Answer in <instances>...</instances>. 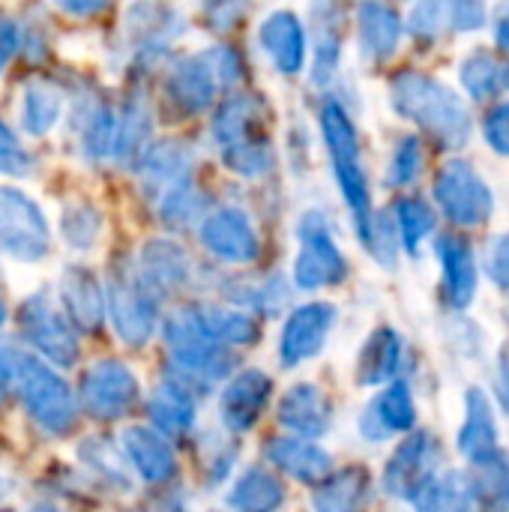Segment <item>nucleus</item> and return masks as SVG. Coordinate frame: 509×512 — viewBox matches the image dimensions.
I'll list each match as a JSON object with an SVG mask.
<instances>
[{"label":"nucleus","mask_w":509,"mask_h":512,"mask_svg":"<svg viewBox=\"0 0 509 512\" xmlns=\"http://www.w3.org/2000/svg\"><path fill=\"white\" fill-rule=\"evenodd\" d=\"M114 126H117V111L111 108V102L99 96L81 99V105L72 111V129H78V150L87 162L111 159Z\"/></svg>","instance_id":"nucleus-26"},{"label":"nucleus","mask_w":509,"mask_h":512,"mask_svg":"<svg viewBox=\"0 0 509 512\" xmlns=\"http://www.w3.org/2000/svg\"><path fill=\"white\" fill-rule=\"evenodd\" d=\"M246 12H249V0H204V21L216 33L234 30L240 18H246Z\"/></svg>","instance_id":"nucleus-44"},{"label":"nucleus","mask_w":509,"mask_h":512,"mask_svg":"<svg viewBox=\"0 0 509 512\" xmlns=\"http://www.w3.org/2000/svg\"><path fill=\"white\" fill-rule=\"evenodd\" d=\"M195 150L183 141H159L150 144L144 150V156L138 159V177H141V189L150 201H156L159 195H165L168 189L195 180Z\"/></svg>","instance_id":"nucleus-17"},{"label":"nucleus","mask_w":509,"mask_h":512,"mask_svg":"<svg viewBox=\"0 0 509 512\" xmlns=\"http://www.w3.org/2000/svg\"><path fill=\"white\" fill-rule=\"evenodd\" d=\"M432 225H435V216L420 198H402L396 204V234L408 252H417L420 240L432 231Z\"/></svg>","instance_id":"nucleus-41"},{"label":"nucleus","mask_w":509,"mask_h":512,"mask_svg":"<svg viewBox=\"0 0 509 512\" xmlns=\"http://www.w3.org/2000/svg\"><path fill=\"white\" fill-rule=\"evenodd\" d=\"M138 273L141 279L159 294H177L183 291L192 276H195V264L189 258V252L177 243V240H168V237H153L141 246L138 252Z\"/></svg>","instance_id":"nucleus-18"},{"label":"nucleus","mask_w":509,"mask_h":512,"mask_svg":"<svg viewBox=\"0 0 509 512\" xmlns=\"http://www.w3.org/2000/svg\"><path fill=\"white\" fill-rule=\"evenodd\" d=\"M258 42H261L264 54L270 57V63L276 66V72L297 75L303 69V63H306V30L294 12H288V9L270 12L258 27Z\"/></svg>","instance_id":"nucleus-20"},{"label":"nucleus","mask_w":509,"mask_h":512,"mask_svg":"<svg viewBox=\"0 0 509 512\" xmlns=\"http://www.w3.org/2000/svg\"><path fill=\"white\" fill-rule=\"evenodd\" d=\"M30 171H33V156L18 141V135L12 132V126H6L0 120V174H6V177H24Z\"/></svg>","instance_id":"nucleus-42"},{"label":"nucleus","mask_w":509,"mask_h":512,"mask_svg":"<svg viewBox=\"0 0 509 512\" xmlns=\"http://www.w3.org/2000/svg\"><path fill=\"white\" fill-rule=\"evenodd\" d=\"M243 84V57L231 45H213L180 57L165 78V102L177 117H198L216 105L222 90Z\"/></svg>","instance_id":"nucleus-4"},{"label":"nucleus","mask_w":509,"mask_h":512,"mask_svg":"<svg viewBox=\"0 0 509 512\" xmlns=\"http://www.w3.org/2000/svg\"><path fill=\"white\" fill-rule=\"evenodd\" d=\"M153 135V117L150 105L141 96H129L123 108L117 111V126H114V144H111V159L117 165L135 168L144 150L150 147Z\"/></svg>","instance_id":"nucleus-29"},{"label":"nucleus","mask_w":509,"mask_h":512,"mask_svg":"<svg viewBox=\"0 0 509 512\" xmlns=\"http://www.w3.org/2000/svg\"><path fill=\"white\" fill-rule=\"evenodd\" d=\"M459 450L471 465H480L498 453V426H495L492 402L480 387L468 393V414L459 432Z\"/></svg>","instance_id":"nucleus-30"},{"label":"nucleus","mask_w":509,"mask_h":512,"mask_svg":"<svg viewBox=\"0 0 509 512\" xmlns=\"http://www.w3.org/2000/svg\"><path fill=\"white\" fill-rule=\"evenodd\" d=\"M210 138L219 150L222 165L243 180L264 177L273 165L267 105L255 93L225 96L213 111Z\"/></svg>","instance_id":"nucleus-2"},{"label":"nucleus","mask_w":509,"mask_h":512,"mask_svg":"<svg viewBox=\"0 0 509 512\" xmlns=\"http://www.w3.org/2000/svg\"><path fill=\"white\" fill-rule=\"evenodd\" d=\"M0 512H12V510H0Z\"/></svg>","instance_id":"nucleus-51"},{"label":"nucleus","mask_w":509,"mask_h":512,"mask_svg":"<svg viewBox=\"0 0 509 512\" xmlns=\"http://www.w3.org/2000/svg\"><path fill=\"white\" fill-rule=\"evenodd\" d=\"M360 51L372 60H384L396 51L402 36V21L396 9L384 0H363L360 12Z\"/></svg>","instance_id":"nucleus-31"},{"label":"nucleus","mask_w":509,"mask_h":512,"mask_svg":"<svg viewBox=\"0 0 509 512\" xmlns=\"http://www.w3.org/2000/svg\"><path fill=\"white\" fill-rule=\"evenodd\" d=\"M222 294L228 297L231 306L246 309V312H261V315H276L285 300H288V285L282 276H258V279H231Z\"/></svg>","instance_id":"nucleus-36"},{"label":"nucleus","mask_w":509,"mask_h":512,"mask_svg":"<svg viewBox=\"0 0 509 512\" xmlns=\"http://www.w3.org/2000/svg\"><path fill=\"white\" fill-rule=\"evenodd\" d=\"M63 114V93L51 81H30L21 93V129L33 138L48 135Z\"/></svg>","instance_id":"nucleus-38"},{"label":"nucleus","mask_w":509,"mask_h":512,"mask_svg":"<svg viewBox=\"0 0 509 512\" xmlns=\"http://www.w3.org/2000/svg\"><path fill=\"white\" fill-rule=\"evenodd\" d=\"M321 132H324V141H327V150L333 159L336 183H339V189H342V195L354 213L357 234H360V240H366L372 219H375L372 201H369V183H366V171L360 162L357 129H354L348 111L336 99L324 102V108H321Z\"/></svg>","instance_id":"nucleus-5"},{"label":"nucleus","mask_w":509,"mask_h":512,"mask_svg":"<svg viewBox=\"0 0 509 512\" xmlns=\"http://www.w3.org/2000/svg\"><path fill=\"white\" fill-rule=\"evenodd\" d=\"M420 165H423L420 144H417L414 138H405V141L396 147V153H393L387 183H390V186H408V183L420 174Z\"/></svg>","instance_id":"nucleus-43"},{"label":"nucleus","mask_w":509,"mask_h":512,"mask_svg":"<svg viewBox=\"0 0 509 512\" xmlns=\"http://www.w3.org/2000/svg\"><path fill=\"white\" fill-rule=\"evenodd\" d=\"M0 375L9 381V390L18 393L24 411L45 435L63 438L75 429V393L51 369V363L18 348L15 342H0Z\"/></svg>","instance_id":"nucleus-1"},{"label":"nucleus","mask_w":509,"mask_h":512,"mask_svg":"<svg viewBox=\"0 0 509 512\" xmlns=\"http://www.w3.org/2000/svg\"><path fill=\"white\" fill-rule=\"evenodd\" d=\"M393 105L396 111L417 120L429 132L441 135L444 141L459 144L465 138L468 123H465V111L459 99L426 75H417V72L399 75L393 81Z\"/></svg>","instance_id":"nucleus-7"},{"label":"nucleus","mask_w":509,"mask_h":512,"mask_svg":"<svg viewBox=\"0 0 509 512\" xmlns=\"http://www.w3.org/2000/svg\"><path fill=\"white\" fill-rule=\"evenodd\" d=\"M435 468H438V441L429 432H417L405 444H399L396 453L390 456L384 468V492L414 504L435 480Z\"/></svg>","instance_id":"nucleus-13"},{"label":"nucleus","mask_w":509,"mask_h":512,"mask_svg":"<svg viewBox=\"0 0 509 512\" xmlns=\"http://www.w3.org/2000/svg\"><path fill=\"white\" fill-rule=\"evenodd\" d=\"M195 414H198L195 396L171 378L147 396V420L165 438L189 435L195 426Z\"/></svg>","instance_id":"nucleus-27"},{"label":"nucleus","mask_w":509,"mask_h":512,"mask_svg":"<svg viewBox=\"0 0 509 512\" xmlns=\"http://www.w3.org/2000/svg\"><path fill=\"white\" fill-rule=\"evenodd\" d=\"M198 312H201V321L210 330V336L216 342H222L225 348H246V345H255L261 336L258 318L246 309L204 303V306H198Z\"/></svg>","instance_id":"nucleus-34"},{"label":"nucleus","mask_w":509,"mask_h":512,"mask_svg":"<svg viewBox=\"0 0 509 512\" xmlns=\"http://www.w3.org/2000/svg\"><path fill=\"white\" fill-rule=\"evenodd\" d=\"M399 363H402V339L396 330L390 327H381L375 330L363 351H360V360H357V384L363 387H381L387 381L396 378L399 372Z\"/></svg>","instance_id":"nucleus-33"},{"label":"nucleus","mask_w":509,"mask_h":512,"mask_svg":"<svg viewBox=\"0 0 509 512\" xmlns=\"http://www.w3.org/2000/svg\"><path fill=\"white\" fill-rule=\"evenodd\" d=\"M162 339L171 357V381H177L192 396L225 381L237 357L231 348L216 342L201 321L198 306H180L162 321Z\"/></svg>","instance_id":"nucleus-3"},{"label":"nucleus","mask_w":509,"mask_h":512,"mask_svg":"<svg viewBox=\"0 0 509 512\" xmlns=\"http://www.w3.org/2000/svg\"><path fill=\"white\" fill-rule=\"evenodd\" d=\"M51 3L72 18H90V15H99L102 9L111 6V0H51Z\"/></svg>","instance_id":"nucleus-47"},{"label":"nucleus","mask_w":509,"mask_h":512,"mask_svg":"<svg viewBox=\"0 0 509 512\" xmlns=\"http://www.w3.org/2000/svg\"><path fill=\"white\" fill-rule=\"evenodd\" d=\"M336 324V306L333 303H306L297 306L285 327H282V339H279V363L285 369L303 366L306 360L318 357L330 339V330Z\"/></svg>","instance_id":"nucleus-15"},{"label":"nucleus","mask_w":509,"mask_h":512,"mask_svg":"<svg viewBox=\"0 0 509 512\" xmlns=\"http://www.w3.org/2000/svg\"><path fill=\"white\" fill-rule=\"evenodd\" d=\"M18 327L21 336L33 345V351L60 366V369H72L78 360V336L75 327L69 324V318L51 303V297L45 291L30 294L21 309H18Z\"/></svg>","instance_id":"nucleus-10"},{"label":"nucleus","mask_w":509,"mask_h":512,"mask_svg":"<svg viewBox=\"0 0 509 512\" xmlns=\"http://www.w3.org/2000/svg\"><path fill=\"white\" fill-rule=\"evenodd\" d=\"M159 294L141 279L135 264H117L105 288V315L129 348H144L159 330Z\"/></svg>","instance_id":"nucleus-6"},{"label":"nucleus","mask_w":509,"mask_h":512,"mask_svg":"<svg viewBox=\"0 0 509 512\" xmlns=\"http://www.w3.org/2000/svg\"><path fill=\"white\" fill-rule=\"evenodd\" d=\"M300 252L294 261V285L300 291H321L348 276V261L333 240L330 219L321 210H306L297 222Z\"/></svg>","instance_id":"nucleus-8"},{"label":"nucleus","mask_w":509,"mask_h":512,"mask_svg":"<svg viewBox=\"0 0 509 512\" xmlns=\"http://www.w3.org/2000/svg\"><path fill=\"white\" fill-rule=\"evenodd\" d=\"M273 396V378L261 369L237 372L219 396V420L228 432L243 435L258 426Z\"/></svg>","instance_id":"nucleus-16"},{"label":"nucleus","mask_w":509,"mask_h":512,"mask_svg":"<svg viewBox=\"0 0 509 512\" xmlns=\"http://www.w3.org/2000/svg\"><path fill=\"white\" fill-rule=\"evenodd\" d=\"M438 198L450 213V219L462 225H477L492 210V198L486 186L465 165H447V171L438 177Z\"/></svg>","instance_id":"nucleus-24"},{"label":"nucleus","mask_w":509,"mask_h":512,"mask_svg":"<svg viewBox=\"0 0 509 512\" xmlns=\"http://www.w3.org/2000/svg\"><path fill=\"white\" fill-rule=\"evenodd\" d=\"M201 246L225 264H252L261 255V234L243 207H216L198 225Z\"/></svg>","instance_id":"nucleus-12"},{"label":"nucleus","mask_w":509,"mask_h":512,"mask_svg":"<svg viewBox=\"0 0 509 512\" xmlns=\"http://www.w3.org/2000/svg\"><path fill=\"white\" fill-rule=\"evenodd\" d=\"M372 495V477L360 465H348L342 471H330L315 486L312 507L315 512H360Z\"/></svg>","instance_id":"nucleus-28"},{"label":"nucleus","mask_w":509,"mask_h":512,"mask_svg":"<svg viewBox=\"0 0 509 512\" xmlns=\"http://www.w3.org/2000/svg\"><path fill=\"white\" fill-rule=\"evenodd\" d=\"M141 396V384L135 372L120 360H99L93 363L78 387V402L84 414L96 423L123 420Z\"/></svg>","instance_id":"nucleus-11"},{"label":"nucleus","mask_w":509,"mask_h":512,"mask_svg":"<svg viewBox=\"0 0 509 512\" xmlns=\"http://www.w3.org/2000/svg\"><path fill=\"white\" fill-rule=\"evenodd\" d=\"M489 141H492V147L509 153V105L498 108V111L489 117Z\"/></svg>","instance_id":"nucleus-48"},{"label":"nucleus","mask_w":509,"mask_h":512,"mask_svg":"<svg viewBox=\"0 0 509 512\" xmlns=\"http://www.w3.org/2000/svg\"><path fill=\"white\" fill-rule=\"evenodd\" d=\"M333 405L318 384H294L279 402V423L297 438L318 441L330 432Z\"/></svg>","instance_id":"nucleus-21"},{"label":"nucleus","mask_w":509,"mask_h":512,"mask_svg":"<svg viewBox=\"0 0 509 512\" xmlns=\"http://www.w3.org/2000/svg\"><path fill=\"white\" fill-rule=\"evenodd\" d=\"M267 462L297 483L318 486L333 471V459L309 438H276L267 447Z\"/></svg>","instance_id":"nucleus-25"},{"label":"nucleus","mask_w":509,"mask_h":512,"mask_svg":"<svg viewBox=\"0 0 509 512\" xmlns=\"http://www.w3.org/2000/svg\"><path fill=\"white\" fill-rule=\"evenodd\" d=\"M183 18L162 0H138L126 12V39L141 63L159 60L183 33Z\"/></svg>","instance_id":"nucleus-14"},{"label":"nucleus","mask_w":509,"mask_h":512,"mask_svg":"<svg viewBox=\"0 0 509 512\" xmlns=\"http://www.w3.org/2000/svg\"><path fill=\"white\" fill-rule=\"evenodd\" d=\"M207 210H210V198L198 189L195 180H186L156 198L159 222L171 231H189V228L201 225Z\"/></svg>","instance_id":"nucleus-37"},{"label":"nucleus","mask_w":509,"mask_h":512,"mask_svg":"<svg viewBox=\"0 0 509 512\" xmlns=\"http://www.w3.org/2000/svg\"><path fill=\"white\" fill-rule=\"evenodd\" d=\"M60 231H63V240L72 246V249H90L96 240H99V231H102V216L93 204L87 201H75L63 210V219H60Z\"/></svg>","instance_id":"nucleus-40"},{"label":"nucleus","mask_w":509,"mask_h":512,"mask_svg":"<svg viewBox=\"0 0 509 512\" xmlns=\"http://www.w3.org/2000/svg\"><path fill=\"white\" fill-rule=\"evenodd\" d=\"M489 273L501 288H509V237H498L492 243V249H489Z\"/></svg>","instance_id":"nucleus-45"},{"label":"nucleus","mask_w":509,"mask_h":512,"mask_svg":"<svg viewBox=\"0 0 509 512\" xmlns=\"http://www.w3.org/2000/svg\"><path fill=\"white\" fill-rule=\"evenodd\" d=\"M18 45H21V30H18V24H15L9 15L0 12V72L9 66V60L15 57Z\"/></svg>","instance_id":"nucleus-46"},{"label":"nucleus","mask_w":509,"mask_h":512,"mask_svg":"<svg viewBox=\"0 0 509 512\" xmlns=\"http://www.w3.org/2000/svg\"><path fill=\"white\" fill-rule=\"evenodd\" d=\"M477 504L483 512H509V462L495 453L492 459L474 465V474H468Z\"/></svg>","instance_id":"nucleus-39"},{"label":"nucleus","mask_w":509,"mask_h":512,"mask_svg":"<svg viewBox=\"0 0 509 512\" xmlns=\"http://www.w3.org/2000/svg\"><path fill=\"white\" fill-rule=\"evenodd\" d=\"M285 504L282 480L267 468H246L228 492V507L234 512H279Z\"/></svg>","instance_id":"nucleus-32"},{"label":"nucleus","mask_w":509,"mask_h":512,"mask_svg":"<svg viewBox=\"0 0 509 512\" xmlns=\"http://www.w3.org/2000/svg\"><path fill=\"white\" fill-rule=\"evenodd\" d=\"M438 255L444 264V285H447L450 303L459 309L468 306L477 291V270H474V255L468 243H462L459 237H441Z\"/></svg>","instance_id":"nucleus-35"},{"label":"nucleus","mask_w":509,"mask_h":512,"mask_svg":"<svg viewBox=\"0 0 509 512\" xmlns=\"http://www.w3.org/2000/svg\"><path fill=\"white\" fill-rule=\"evenodd\" d=\"M6 393H9V381H6V378L0 375V402L6 399Z\"/></svg>","instance_id":"nucleus-49"},{"label":"nucleus","mask_w":509,"mask_h":512,"mask_svg":"<svg viewBox=\"0 0 509 512\" xmlns=\"http://www.w3.org/2000/svg\"><path fill=\"white\" fill-rule=\"evenodd\" d=\"M60 303L69 324L81 333H96L105 321V288L90 267L72 264L63 270Z\"/></svg>","instance_id":"nucleus-19"},{"label":"nucleus","mask_w":509,"mask_h":512,"mask_svg":"<svg viewBox=\"0 0 509 512\" xmlns=\"http://www.w3.org/2000/svg\"><path fill=\"white\" fill-rule=\"evenodd\" d=\"M3 321H6V303H3V297H0V327H3Z\"/></svg>","instance_id":"nucleus-50"},{"label":"nucleus","mask_w":509,"mask_h":512,"mask_svg":"<svg viewBox=\"0 0 509 512\" xmlns=\"http://www.w3.org/2000/svg\"><path fill=\"white\" fill-rule=\"evenodd\" d=\"M123 453L129 465L138 471L144 483H168L177 474V456L165 435H159L153 426H129L120 438Z\"/></svg>","instance_id":"nucleus-23"},{"label":"nucleus","mask_w":509,"mask_h":512,"mask_svg":"<svg viewBox=\"0 0 509 512\" xmlns=\"http://www.w3.org/2000/svg\"><path fill=\"white\" fill-rule=\"evenodd\" d=\"M51 252V228L42 207L15 186H0V255L36 264Z\"/></svg>","instance_id":"nucleus-9"},{"label":"nucleus","mask_w":509,"mask_h":512,"mask_svg":"<svg viewBox=\"0 0 509 512\" xmlns=\"http://www.w3.org/2000/svg\"><path fill=\"white\" fill-rule=\"evenodd\" d=\"M417 423V405L405 381L390 384L381 396L369 402L360 417V432L369 441H387L399 432H411Z\"/></svg>","instance_id":"nucleus-22"}]
</instances>
